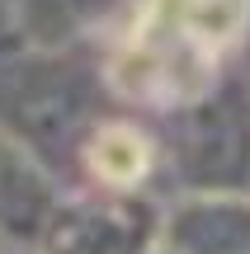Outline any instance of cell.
Instances as JSON below:
<instances>
[{"instance_id":"cell-1","label":"cell","mask_w":250,"mask_h":254,"mask_svg":"<svg viewBox=\"0 0 250 254\" xmlns=\"http://www.w3.org/2000/svg\"><path fill=\"white\" fill-rule=\"evenodd\" d=\"M147 141H142L137 132H128V127H113V132H104L99 141H94V170L104 174V179L113 184H132L142 170H147Z\"/></svg>"}]
</instances>
